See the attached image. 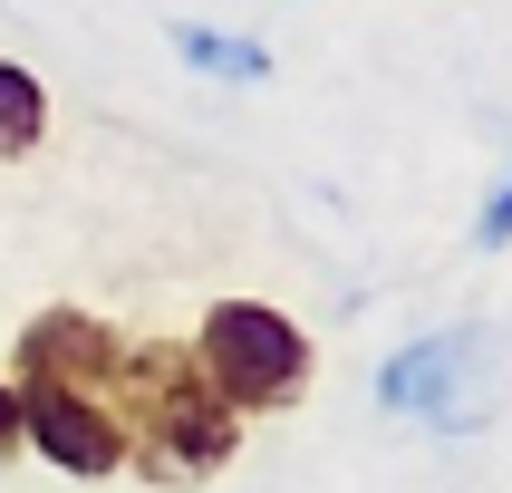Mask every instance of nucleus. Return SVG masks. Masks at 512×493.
<instances>
[{
  "label": "nucleus",
  "instance_id": "obj_1",
  "mask_svg": "<svg viewBox=\"0 0 512 493\" xmlns=\"http://www.w3.org/2000/svg\"><path fill=\"white\" fill-rule=\"evenodd\" d=\"M10 397H20V445L78 484L126 474V329L78 300L39 310L10 339Z\"/></svg>",
  "mask_w": 512,
  "mask_h": 493
},
{
  "label": "nucleus",
  "instance_id": "obj_2",
  "mask_svg": "<svg viewBox=\"0 0 512 493\" xmlns=\"http://www.w3.org/2000/svg\"><path fill=\"white\" fill-rule=\"evenodd\" d=\"M242 455V416L213 397L184 339H126V474L155 493H194Z\"/></svg>",
  "mask_w": 512,
  "mask_h": 493
},
{
  "label": "nucleus",
  "instance_id": "obj_3",
  "mask_svg": "<svg viewBox=\"0 0 512 493\" xmlns=\"http://www.w3.org/2000/svg\"><path fill=\"white\" fill-rule=\"evenodd\" d=\"M184 348H194V368L213 377V397L232 416H290V406L310 397V377H319L310 329L290 310H271V300H213Z\"/></svg>",
  "mask_w": 512,
  "mask_h": 493
},
{
  "label": "nucleus",
  "instance_id": "obj_4",
  "mask_svg": "<svg viewBox=\"0 0 512 493\" xmlns=\"http://www.w3.org/2000/svg\"><path fill=\"white\" fill-rule=\"evenodd\" d=\"M484 329H426L416 348H397L387 368H377V406L387 416H416L435 435H464L484 416Z\"/></svg>",
  "mask_w": 512,
  "mask_h": 493
},
{
  "label": "nucleus",
  "instance_id": "obj_5",
  "mask_svg": "<svg viewBox=\"0 0 512 493\" xmlns=\"http://www.w3.org/2000/svg\"><path fill=\"white\" fill-rule=\"evenodd\" d=\"M165 49L184 58V68H203V78H232V87L271 78V49H252V39H232V29H213V20H174Z\"/></svg>",
  "mask_w": 512,
  "mask_h": 493
},
{
  "label": "nucleus",
  "instance_id": "obj_6",
  "mask_svg": "<svg viewBox=\"0 0 512 493\" xmlns=\"http://www.w3.org/2000/svg\"><path fill=\"white\" fill-rule=\"evenodd\" d=\"M39 136H49V87L29 78L20 58H0V165L39 155Z\"/></svg>",
  "mask_w": 512,
  "mask_h": 493
},
{
  "label": "nucleus",
  "instance_id": "obj_7",
  "mask_svg": "<svg viewBox=\"0 0 512 493\" xmlns=\"http://www.w3.org/2000/svg\"><path fill=\"white\" fill-rule=\"evenodd\" d=\"M512 242V165L493 174V194H484V213H474V252H503Z\"/></svg>",
  "mask_w": 512,
  "mask_h": 493
},
{
  "label": "nucleus",
  "instance_id": "obj_8",
  "mask_svg": "<svg viewBox=\"0 0 512 493\" xmlns=\"http://www.w3.org/2000/svg\"><path fill=\"white\" fill-rule=\"evenodd\" d=\"M10 455H29V445H20V397H10V377H0V464Z\"/></svg>",
  "mask_w": 512,
  "mask_h": 493
}]
</instances>
